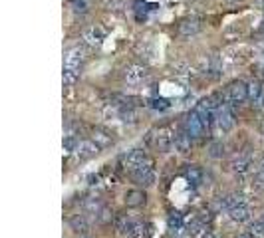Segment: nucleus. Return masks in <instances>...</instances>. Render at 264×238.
Returning a JSON list of instances; mask_svg holds the SVG:
<instances>
[{
  "label": "nucleus",
  "instance_id": "obj_1",
  "mask_svg": "<svg viewBox=\"0 0 264 238\" xmlns=\"http://www.w3.org/2000/svg\"><path fill=\"white\" fill-rule=\"evenodd\" d=\"M131 179H133L135 185L151 187V185L155 183V169H153V161L147 159L141 167H137L135 171H131Z\"/></svg>",
  "mask_w": 264,
  "mask_h": 238
},
{
  "label": "nucleus",
  "instance_id": "obj_2",
  "mask_svg": "<svg viewBox=\"0 0 264 238\" xmlns=\"http://www.w3.org/2000/svg\"><path fill=\"white\" fill-rule=\"evenodd\" d=\"M215 123L218 131H222V133L231 131L235 127V115H233V111L227 105H220L215 113Z\"/></svg>",
  "mask_w": 264,
  "mask_h": 238
},
{
  "label": "nucleus",
  "instance_id": "obj_3",
  "mask_svg": "<svg viewBox=\"0 0 264 238\" xmlns=\"http://www.w3.org/2000/svg\"><path fill=\"white\" fill-rule=\"evenodd\" d=\"M173 145H175V137H173V133H171L169 127H161V129L153 135V147H155L159 153H167Z\"/></svg>",
  "mask_w": 264,
  "mask_h": 238
},
{
  "label": "nucleus",
  "instance_id": "obj_4",
  "mask_svg": "<svg viewBox=\"0 0 264 238\" xmlns=\"http://www.w3.org/2000/svg\"><path fill=\"white\" fill-rule=\"evenodd\" d=\"M205 121L201 119V115L193 109L191 113L185 117V131H189L193 137H201L203 135V131H205Z\"/></svg>",
  "mask_w": 264,
  "mask_h": 238
},
{
  "label": "nucleus",
  "instance_id": "obj_5",
  "mask_svg": "<svg viewBox=\"0 0 264 238\" xmlns=\"http://www.w3.org/2000/svg\"><path fill=\"white\" fill-rule=\"evenodd\" d=\"M147 77V68L145 66H139V64H131L123 70V80L127 84H139Z\"/></svg>",
  "mask_w": 264,
  "mask_h": 238
},
{
  "label": "nucleus",
  "instance_id": "obj_6",
  "mask_svg": "<svg viewBox=\"0 0 264 238\" xmlns=\"http://www.w3.org/2000/svg\"><path fill=\"white\" fill-rule=\"evenodd\" d=\"M227 94H229V97L235 103H242V101L248 99V84H244V82H233L227 88Z\"/></svg>",
  "mask_w": 264,
  "mask_h": 238
},
{
  "label": "nucleus",
  "instance_id": "obj_7",
  "mask_svg": "<svg viewBox=\"0 0 264 238\" xmlns=\"http://www.w3.org/2000/svg\"><path fill=\"white\" fill-rule=\"evenodd\" d=\"M99 145L97 143H94L92 139H86V141H80V145H78V157L82 159V161H88V159H94L97 153H99Z\"/></svg>",
  "mask_w": 264,
  "mask_h": 238
},
{
  "label": "nucleus",
  "instance_id": "obj_8",
  "mask_svg": "<svg viewBox=\"0 0 264 238\" xmlns=\"http://www.w3.org/2000/svg\"><path fill=\"white\" fill-rule=\"evenodd\" d=\"M84 50L80 48H72L66 52V58H64V68H76V70H82V64H84Z\"/></svg>",
  "mask_w": 264,
  "mask_h": 238
},
{
  "label": "nucleus",
  "instance_id": "obj_9",
  "mask_svg": "<svg viewBox=\"0 0 264 238\" xmlns=\"http://www.w3.org/2000/svg\"><path fill=\"white\" fill-rule=\"evenodd\" d=\"M147 159H149V157L145 155L143 149H133V151H131V153L125 157V169L131 173V171H135L137 167L143 165Z\"/></svg>",
  "mask_w": 264,
  "mask_h": 238
},
{
  "label": "nucleus",
  "instance_id": "obj_10",
  "mask_svg": "<svg viewBox=\"0 0 264 238\" xmlns=\"http://www.w3.org/2000/svg\"><path fill=\"white\" fill-rule=\"evenodd\" d=\"M123 201H125V207H129V209H139V207H143L145 205L147 194H145L143 190H139V189L127 190Z\"/></svg>",
  "mask_w": 264,
  "mask_h": 238
},
{
  "label": "nucleus",
  "instance_id": "obj_11",
  "mask_svg": "<svg viewBox=\"0 0 264 238\" xmlns=\"http://www.w3.org/2000/svg\"><path fill=\"white\" fill-rule=\"evenodd\" d=\"M175 147L179 153H189L193 149V135L189 131H181L179 135H175Z\"/></svg>",
  "mask_w": 264,
  "mask_h": 238
},
{
  "label": "nucleus",
  "instance_id": "obj_12",
  "mask_svg": "<svg viewBox=\"0 0 264 238\" xmlns=\"http://www.w3.org/2000/svg\"><path fill=\"white\" fill-rule=\"evenodd\" d=\"M92 141L97 143V145L103 149V147H109V145L114 143V135H111L109 131H105V129H99V127H97V129H94V131H92Z\"/></svg>",
  "mask_w": 264,
  "mask_h": 238
},
{
  "label": "nucleus",
  "instance_id": "obj_13",
  "mask_svg": "<svg viewBox=\"0 0 264 238\" xmlns=\"http://www.w3.org/2000/svg\"><path fill=\"white\" fill-rule=\"evenodd\" d=\"M201 22L199 20H183V22L179 24V34L181 36H185V38H189V36H195V34H199L201 32Z\"/></svg>",
  "mask_w": 264,
  "mask_h": 238
},
{
  "label": "nucleus",
  "instance_id": "obj_14",
  "mask_svg": "<svg viewBox=\"0 0 264 238\" xmlns=\"http://www.w3.org/2000/svg\"><path fill=\"white\" fill-rule=\"evenodd\" d=\"M70 226H72L73 232H78V234H86L90 230V222H88V218L84 214H73L70 218Z\"/></svg>",
  "mask_w": 264,
  "mask_h": 238
},
{
  "label": "nucleus",
  "instance_id": "obj_15",
  "mask_svg": "<svg viewBox=\"0 0 264 238\" xmlns=\"http://www.w3.org/2000/svg\"><path fill=\"white\" fill-rule=\"evenodd\" d=\"M183 175H185V179L193 183V185H201L203 183V169L199 165H187L185 167V171H183Z\"/></svg>",
  "mask_w": 264,
  "mask_h": 238
},
{
  "label": "nucleus",
  "instance_id": "obj_16",
  "mask_svg": "<svg viewBox=\"0 0 264 238\" xmlns=\"http://www.w3.org/2000/svg\"><path fill=\"white\" fill-rule=\"evenodd\" d=\"M103 36H105V32H103L101 28H97V26H94V28H90V30L84 32V40H86L90 46H97V44L103 40Z\"/></svg>",
  "mask_w": 264,
  "mask_h": 238
},
{
  "label": "nucleus",
  "instance_id": "obj_17",
  "mask_svg": "<svg viewBox=\"0 0 264 238\" xmlns=\"http://www.w3.org/2000/svg\"><path fill=\"white\" fill-rule=\"evenodd\" d=\"M229 214H231V218L235 220V222H246L248 218H250V209L242 203V205H239V207H235V209H231L229 211Z\"/></svg>",
  "mask_w": 264,
  "mask_h": 238
},
{
  "label": "nucleus",
  "instance_id": "obj_18",
  "mask_svg": "<svg viewBox=\"0 0 264 238\" xmlns=\"http://www.w3.org/2000/svg\"><path fill=\"white\" fill-rule=\"evenodd\" d=\"M242 205V196L237 194V192H231V194H227V196H222L220 201H218V207L220 209H227V211H231V209H235V207H239Z\"/></svg>",
  "mask_w": 264,
  "mask_h": 238
},
{
  "label": "nucleus",
  "instance_id": "obj_19",
  "mask_svg": "<svg viewBox=\"0 0 264 238\" xmlns=\"http://www.w3.org/2000/svg\"><path fill=\"white\" fill-rule=\"evenodd\" d=\"M231 167H233V171H237V173H246L248 167H250V159H248L246 155H235L233 161H231Z\"/></svg>",
  "mask_w": 264,
  "mask_h": 238
},
{
  "label": "nucleus",
  "instance_id": "obj_20",
  "mask_svg": "<svg viewBox=\"0 0 264 238\" xmlns=\"http://www.w3.org/2000/svg\"><path fill=\"white\" fill-rule=\"evenodd\" d=\"M209 155H211L213 159H222V157L227 155V145L222 141H213L209 145Z\"/></svg>",
  "mask_w": 264,
  "mask_h": 238
},
{
  "label": "nucleus",
  "instance_id": "obj_21",
  "mask_svg": "<svg viewBox=\"0 0 264 238\" xmlns=\"http://www.w3.org/2000/svg\"><path fill=\"white\" fill-rule=\"evenodd\" d=\"M262 95H264V88L260 86V82H250V84H248V97H250L254 103H258Z\"/></svg>",
  "mask_w": 264,
  "mask_h": 238
},
{
  "label": "nucleus",
  "instance_id": "obj_22",
  "mask_svg": "<svg viewBox=\"0 0 264 238\" xmlns=\"http://www.w3.org/2000/svg\"><path fill=\"white\" fill-rule=\"evenodd\" d=\"M127 234L133 238H145L147 236V230H145V224L143 222H137V220H133L131 222V226H129V230H127Z\"/></svg>",
  "mask_w": 264,
  "mask_h": 238
},
{
  "label": "nucleus",
  "instance_id": "obj_23",
  "mask_svg": "<svg viewBox=\"0 0 264 238\" xmlns=\"http://www.w3.org/2000/svg\"><path fill=\"white\" fill-rule=\"evenodd\" d=\"M169 230H171L173 234H175V232L179 234V232L183 230V216H181L179 213H175V214L169 216Z\"/></svg>",
  "mask_w": 264,
  "mask_h": 238
},
{
  "label": "nucleus",
  "instance_id": "obj_24",
  "mask_svg": "<svg viewBox=\"0 0 264 238\" xmlns=\"http://www.w3.org/2000/svg\"><path fill=\"white\" fill-rule=\"evenodd\" d=\"M80 80V70L76 68H64V86H73Z\"/></svg>",
  "mask_w": 264,
  "mask_h": 238
},
{
  "label": "nucleus",
  "instance_id": "obj_25",
  "mask_svg": "<svg viewBox=\"0 0 264 238\" xmlns=\"http://www.w3.org/2000/svg\"><path fill=\"white\" fill-rule=\"evenodd\" d=\"M131 218H127V214H118V218H116V226H118V230L121 232H125L127 234V230H129V226H131Z\"/></svg>",
  "mask_w": 264,
  "mask_h": 238
},
{
  "label": "nucleus",
  "instance_id": "obj_26",
  "mask_svg": "<svg viewBox=\"0 0 264 238\" xmlns=\"http://www.w3.org/2000/svg\"><path fill=\"white\" fill-rule=\"evenodd\" d=\"M84 209H86L88 213H92V214H99V211H101L103 207H101V203H99L97 199H86Z\"/></svg>",
  "mask_w": 264,
  "mask_h": 238
},
{
  "label": "nucleus",
  "instance_id": "obj_27",
  "mask_svg": "<svg viewBox=\"0 0 264 238\" xmlns=\"http://www.w3.org/2000/svg\"><path fill=\"white\" fill-rule=\"evenodd\" d=\"M78 145H80V141H78L73 135H66V137H64V151L73 153V151H78Z\"/></svg>",
  "mask_w": 264,
  "mask_h": 238
},
{
  "label": "nucleus",
  "instance_id": "obj_28",
  "mask_svg": "<svg viewBox=\"0 0 264 238\" xmlns=\"http://www.w3.org/2000/svg\"><path fill=\"white\" fill-rule=\"evenodd\" d=\"M248 232L252 234V236H262L264 234V220H260V222H254V224H250V228H248Z\"/></svg>",
  "mask_w": 264,
  "mask_h": 238
},
{
  "label": "nucleus",
  "instance_id": "obj_29",
  "mask_svg": "<svg viewBox=\"0 0 264 238\" xmlns=\"http://www.w3.org/2000/svg\"><path fill=\"white\" fill-rule=\"evenodd\" d=\"M149 105H151L153 109H167L169 101L167 99H163V97H159V99H151V101H149Z\"/></svg>",
  "mask_w": 264,
  "mask_h": 238
},
{
  "label": "nucleus",
  "instance_id": "obj_30",
  "mask_svg": "<svg viewBox=\"0 0 264 238\" xmlns=\"http://www.w3.org/2000/svg\"><path fill=\"white\" fill-rule=\"evenodd\" d=\"M252 183H254V187H258V189H264V171H260V169H258V173L254 175Z\"/></svg>",
  "mask_w": 264,
  "mask_h": 238
},
{
  "label": "nucleus",
  "instance_id": "obj_31",
  "mask_svg": "<svg viewBox=\"0 0 264 238\" xmlns=\"http://www.w3.org/2000/svg\"><path fill=\"white\" fill-rule=\"evenodd\" d=\"M97 218H99L101 222H109V220H111V211H109V209H101L99 214H97Z\"/></svg>",
  "mask_w": 264,
  "mask_h": 238
},
{
  "label": "nucleus",
  "instance_id": "obj_32",
  "mask_svg": "<svg viewBox=\"0 0 264 238\" xmlns=\"http://www.w3.org/2000/svg\"><path fill=\"white\" fill-rule=\"evenodd\" d=\"M72 6L76 12H86V0H72Z\"/></svg>",
  "mask_w": 264,
  "mask_h": 238
},
{
  "label": "nucleus",
  "instance_id": "obj_33",
  "mask_svg": "<svg viewBox=\"0 0 264 238\" xmlns=\"http://www.w3.org/2000/svg\"><path fill=\"white\" fill-rule=\"evenodd\" d=\"M121 6H123L121 0H109V2H107V8H109V10H120Z\"/></svg>",
  "mask_w": 264,
  "mask_h": 238
},
{
  "label": "nucleus",
  "instance_id": "obj_34",
  "mask_svg": "<svg viewBox=\"0 0 264 238\" xmlns=\"http://www.w3.org/2000/svg\"><path fill=\"white\" fill-rule=\"evenodd\" d=\"M203 238H220V236H216L215 232H207V234H203Z\"/></svg>",
  "mask_w": 264,
  "mask_h": 238
},
{
  "label": "nucleus",
  "instance_id": "obj_35",
  "mask_svg": "<svg viewBox=\"0 0 264 238\" xmlns=\"http://www.w3.org/2000/svg\"><path fill=\"white\" fill-rule=\"evenodd\" d=\"M239 238H254V236H252V234H250V232H244V234H240Z\"/></svg>",
  "mask_w": 264,
  "mask_h": 238
},
{
  "label": "nucleus",
  "instance_id": "obj_36",
  "mask_svg": "<svg viewBox=\"0 0 264 238\" xmlns=\"http://www.w3.org/2000/svg\"><path fill=\"white\" fill-rule=\"evenodd\" d=\"M258 8H260V10L264 12V0H258Z\"/></svg>",
  "mask_w": 264,
  "mask_h": 238
},
{
  "label": "nucleus",
  "instance_id": "obj_37",
  "mask_svg": "<svg viewBox=\"0 0 264 238\" xmlns=\"http://www.w3.org/2000/svg\"><path fill=\"white\" fill-rule=\"evenodd\" d=\"M258 167H260V171H264V155H262V159H260V163H258Z\"/></svg>",
  "mask_w": 264,
  "mask_h": 238
},
{
  "label": "nucleus",
  "instance_id": "obj_38",
  "mask_svg": "<svg viewBox=\"0 0 264 238\" xmlns=\"http://www.w3.org/2000/svg\"><path fill=\"white\" fill-rule=\"evenodd\" d=\"M227 2H237V0H227Z\"/></svg>",
  "mask_w": 264,
  "mask_h": 238
},
{
  "label": "nucleus",
  "instance_id": "obj_39",
  "mask_svg": "<svg viewBox=\"0 0 264 238\" xmlns=\"http://www.w3.org/2000/svg\"><path fill=\"white\" fill-rule=\"evenodd\" d=\"M262 34H264V26H262Z\"/></svg>",
  "mask_w": 264,
  "mask_h": 238
},
{
  "label": "nucleus",
  "instance_id": "obj_40",
  "mask_svg": "<svg viewBox=\"0 0 264 238\" xmlns=\"http://www.w3.org/2000/svg\"><path fill=\"white\" fill-rule=\"evenodd\" d=\"M262 133H264V127H262Z\"/></svg>",
  "mask_w": 264,
  "mask_h": 238
},
{
  "label": "nucleus",
  "instance_id": "obj_41",
  "mask_svg": "<svg viewBox=\"0 0 264 238\" xmlns=\"http://www.w3.org/2000/svg\"><path fill=\"white\" fill-rule=\"evenodd\" d=\"M82 238H86V236H82Z\"/></svg>",
  "mask_w": 264,
  "mask_h": 238
}]
</instances>
